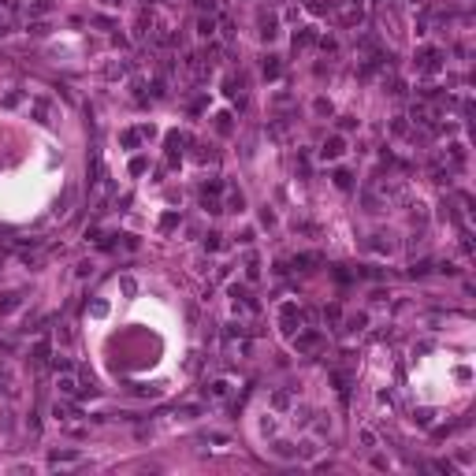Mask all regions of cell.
<instances>
[{"label":"cell","instance_id":"2","mask_svg":"<svg viewBox=\"0 0 476 476\" xmlns=\"http://www.w3.org/2000/svg\"><path fill=\"white\" fill-rule=\"evenodd\" d=\"M316 346H320V331H305V335L294 339V350L298 354H309V350H316Z\"/></svg>","mask_w":476,"mask_h":476},{"label":"cell","instance_id":"1","mask_svg":"<svg viewBox=\"0 0 476 476\" xmlns=\"http://www.w3.org/2000/svg\"><path fill=\"white\" fill-rule=\"evenodd\" d=\"M417 71L435 75V71H439V49H420V52H417Z\"/></svg>","mask_w":476,"mask_h":476},{"label":"cell","instance_id":"7","mask_svg":"<svg viewBox=\"0 0 476 476\" xmlns=\"http://www.w3.org/2000/svg\"><path fill=\"white\" fill-rule=\"evenodd\" d=\"M350 182H354L350 171H335V186H339V190H350Z\"/></svg>","mask_w":476,"mask_h":476},{"label":"cell","instance_id":"8","mask_svg":"<svg viewBox=\"0 0 476 476\" xmlns=\"http://www.w3.org/2000/svg\"><path fill=\"white\" fill-rule=\"evenodd\" d=\"M212 26H216L212 19H201V23H197V34H201V38H212Z\"/></svg>","mask_w":476,"mask_h":476},{"label":"cell","instance_id":"5","mask_svg":"<svg viewBox=\"0 0 476 476\" xmlns=\"http://www.w3.org/2000/svg\"><path fill=\"white\" fill-rule=\"evenodd\" d=\"M261 38H264V41L276 38V19H261Z\"/></svg>","mask_w":476,"mask_h":476},{"label":"cell","instance_id":"12","mask_svg":"<svg viewBox=\"0 0 476 476\" xmlns=\"http://www.w3.org/2000/svg\"><path fill=\"white\" fill-rule=\"evenodd\" d=\"M276 75H279V63H276V60L264 63V78H276Z\"/></svg>","mask_w":476,"mask_h":476},{"label":"cell","instance_id":"6","mask_svg":"<svg viewBox=\"0 0 476 476\" xmlns=\"http://www.w3.org/2000/svg\"><path fill=\"white\" fill-rule=\"evenodd\" d=\"M34 116L41 123H49V101H34Z\"/></svg>","mask_w":476,"mask_h":476},{"label":"cell","instance_id":"4","mask_svg":"<svg viewBox=\"0 0 476 476\" xmlns=\"http://www.w3.org/2000/svg\"><path fill=\"white\" fill-rule=\"evenodd\" d=\"M56 387H60V394H67V398H75V394H78V383H75L71 372H63V376L56 379Z\"/></svg>","mask_w":476,"mask_h":476},{"label":"cell","instance_id":"3","mask_svg":"<svg viewBox=\"0 0 476 476\" xmlns=\"http://www.w3.org/2000/svg\"><path fill=\"white\" fill-rule=\"evenodd\" d=\"M324 160H335V156H342V138H327L324 141V149H320Z\"/></svg>","mask_w":476,"mask_h":476},{"label":"cell","instance_id":"11","mask_svg":"<svg viewBox=\"0 0 476 476\" xmlns=\"http://www.w3.org/2000/svg\"><path fill=\"white\" fill-rule=\"evenodd\" d=\"M45 357H49V342H38L34 346V361H45Z\"/></svg>","mask_w":476,"mask_h":476},{"label":"cell","instance_id":"9","mask_svg":"<svg viewBox=\"0 0 476 476\" xmlns=\"http://www.w3.org/2000/svg\"><path fill=\"white\" fill-rule=\"evenodd\" d=\"M175 224H179V212H168V216L160 219V227H164V231H171V227H175Z\"/></svg>","mask_w":476,"mask_h":476},{"label":"cell","instance_id":"10","mask_svg":"<svg viewBox=\"0 0 476 476\" xmlns=\"http://www.w3.org/2000/svg\"><path fill=\"white\" fill-rule=\"evenodd\" d=\"M428 268H432V261H417L413 268H409V276H424V272H428Z\"/></svg>","mask_w":476,"mask_h":476}]
</instances>
